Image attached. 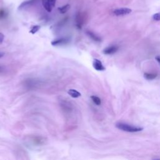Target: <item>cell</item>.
<instances>
[{
    "instance_id": "11",
    "label": "cell",
    "mask_w": 160,
    "mask_h": 160,
    "mask_svg": "<svg viewBox=\"0 0 160 160\" xmlns=\"http://www.w3.org/2000/svg\"><path fill=\"white\" fill-rule=\"evenodd\" d=\"M87 33V34L88 35V36L90 37V38H91V39H93V40L96 41V42H100V41H101L100 38H99V37H98L97 35H96L95 33H93V32L88 31Z\"/></svg>"
},
{
    "instance_id": "7",
    "label": "cell",
    "mask_w": 160,
    "mask_h": 160,
    "mask_svg": "<svg viewBox=\"0 0 160 160\" xmlns=\"http://www.w3.org/2000/svg\"><path fill=\"white\" fill-rule=\"evenodd\" d=\"M68 42V39L67 38H60L58 39H56L55 41H53V42H51V44L53 46H58V45H62V44H66Z\"/></svg>"
},
{
    "instance_id": "18",
    "label": "cell",
    "mask_w": 160,
    "mask_h": 160,
    "mask_svg": "<svg viewBox=\"0 0 160 160\" xmlns=\"http://www.w3.org/2000/svg\"><path fill=\"white\" fill-rule=\"evenodd\" d=\"M4 39H5V35L1 33H0V44H1L3 42Z\"/></svg>"
},
{
    "instance_id": "3",
    "label": "cell",
    "mask_w": 160,
    "mask_h": 160,
    "mask_svg": "<svg viewBox=\"0 0 160 160\" xmlns=\"http://www.w3.org/2000/svg\"><path fill=\"white\" fill-rule=\"evenodd\" d=\"M132 11L131 9L128 8H119V9H116L113 11V14L117 16H125L126 15L130 14L131 12Z\"/></svg>"
},
{
    "instance_id": "15",
    "label": "cell",
    "mask_w": 160,
    "mask_h": 160,
    "mask_svg": "<svg viewBox=\"0 0 160 160\" xmlns=\"http://www.w3.org/2000/svg\"><path fill=\"white\" fill-rule=\"evenodd\" d=\"M7 15L6 11L4 9H0V19L5 18Z\"/></svg>"
},
{
    "instance_id": "13",
    "label": "cell",
    "mask_w": 160,
    "mask_h": 160,
    "mask_svg": "<svg viewBox=\"0 0 160 160\" xmlns=\"http://www.w3.org/2000/svg\"><path fill=\"white\" fill-rule=\"evenodd\" d=\"M145 77L147 80H153L156 78L157 77V75H156V74H151V73H145Z\"/></svg>"
},
{
    "instance_id": "19",
    "label": "cell",
    "mask_w": 160,
    "mask_h": 160,
    "mask_svg": "<svg viewBox=\"0 0 160 160\" xmlns=\"http://www.w3.org/2000/svg\"><path fill=\"white\" fill-rule=\"evenodd\" d=\"M4 55H5V53L0 52V58H2V57L4 56Z\"/></svg>"
},
{
    "instance_id": "1",
    "label": "cell",
    "mask_w": 160,
    "mask_h": 160,
    "mask_svg": "<svg viewBox=\"0 0 160 160\" xmlns=\"http://www.w3.org/2000/svg\"><path fill=\"white\" fill-rule=\"evenodd\" d=\"M116 127L121 130L130 133L138 132V131L143 130V128H141V127L133 126L126 123H118L116 124Z\"/></svg>"
},
{
    "instance_id": "17",
    "label": "cell",
    "mask_w": 160,
    "mask_h": 160,
    "mask_svg": "<svg viewBox=\"0 0 160 160\" xmlns=\"http://www.w3.org/2000/svg\"><path fill=\"white\" fill-rule=\"evenodd\" d=\"M153 19L155 21H159L160 20V13H156L153 16Z\"/></svg>"
},
{
    "instance_id": "6",
    "label": "cell",
    "mask_w": 160,
    "mask_h": 160,
    "mask_svg": "<svg viewBox=\"0 0 160 160\" xmlns=\"http://www.w3.org/2000/svg\"><path fill=\"white\" fill-rule=\"evenodd\" d=\"M118 50V47L117 46H112L105 48L103 50V53L105 55H112L116 53Z\"/></svg>"
},
{
    "instance_id": "4",
    "label": "cell",
    "mask_w": 160,
    "mask_h": 160,
    "mask_svg": "<svg viewBox=\"0 0 160 160\" xmlns=\"http://www.w3.org/2000/svg\"><path fill=\"white\" fill-rule=\"evenodd\" d=\"M47 138L43 136H33L32 137V141L36 145H44L47 143Z\"/></svg>"
},
{
    "instance_id": "14",
    "label": "cell",
    "mask_w": 160,
    "mask_h": 160,
    "mask_svg": "<svg viewBox=\"0 0 160 160\" xmlns=\"http://www.w3.org/2000/svg\"><path fill=\"white\" fill-rule=\"evenodd\" d=\"M41 28V26H39V25H36V26H34L33 27L31 28V30L30 31V33L33 35L35 34L36 32H38Z\"/></svg>"
},
{
    "instance_id": "8",
    "label": "cell",
    "mask_w": 160,
    "mask_h": 160,
    "mask_svg": "<svg viewBox=\"0 0 160 160\" xmlns=\"http://www.w3.org/2000/svg\"><path fill=\"white\" fill-rule=\"evenodd\" d=\"M76 26L78 28L81 29L82 26L83 24V18L81 14L77 15L76 18Z\"/></svg>"
},
{
    "instance_id": "12",
    "label": "cell",
    "mask_w": 160,
    "mask_h": 160,
    "mask_svg": "<svg viewBox=\"0 0 160 160\" xmlns=\"http://www.w3.org/2000/svg\"><path fill=\"white\" fill-rule=\"evenodd\" d=\"M91 98L92 99L93 101L95 103L96 105H100L101 103V99L98 96H91Z\"/></svg>"
},
{
    "instance_id": "10",
    "label": "cell",
    "mask_w": 160,
    "mask_h": 160,
    "mask_svg": "<svg viewBox=\"0 0 160 160\" xmlns=\"http://www.w3.org/2000/svg\"><path fill=\"white\" fill-rule=\"evenodd\" d=\"M70 9V5H66L63 6H61V7H60L58 8V10L60 12V13L61 14H64L66 13V12Z\"/></svg>"
},
{
    "instance_id": "9",
    "label": "cell",
    "mask_w": 160,
    "mask_h": 160,
    "mask_svg": "<svg viewBox=\"0 0 160 160\" xmlns=\"http://www.w3.org/2000/svg\"><path fill=\"white\" fill-rule=\"evenodd\" d=\"M68 93L69 95H70V96H71L72 98H78L81 96V93L79 92L76 91V90L75 89H69L68 91Z\"/></svg>"
},
{
    "instance_id": "2",
    "label": "cell",
    "mask_w": 160,
    "mask_h": 160,
    "mask_svg": "<svg viewBox=\"0 0 160 160\" xmlns=\"http://www.w3.org/2000/svg\"><path fill=\"white\" fill-rule=\"evenodd\" d=\"M56 0H43V5L45 10L48 12H51L55 7Z\"/></svg>"
},
{
    "instance_id": "20",
    "label": "cell",
    "mask_w": 160,
    "mask_h": 160,
    "mask_svg": "<svg viewBox=\"0 0 160 160\" xmlns=\"http://www.w3.org/2000/svg\"><path fill=\"white\" fill-rule=\"evenodd\" d=\"M156 59H157V61H158V62H159V63L160 64V57L158 56V57H157V58H156Z\"/></svg>"
},
{
    "instance_id": "5",
    "label": "cell",
    "mask_w": 160,
    "mask_h": 160,
    "mask_svg": "<svg viewBox=\"0 0 160 160\" xmlns=\"http://www.w3.org/2000/svg\"><path fill=\"white\" fill-rule=\"evenodd\" d=\"M93 66L94 68H95L97 71H104L105 70V68L101 63V61L99 60L95 59L93 61Z\"/></svg>"
},
{
    "instance_id": "16",
    "label": "cell",
    "mask_w": 160,
    "mask_h": 160,
    "mask_svg": "<svg viewBox=\"0 0 160 160\" xmlns=\"http://www.w3.org/2000/svg\"><path fill=\"white\" fill-rule=\"evenodd\" d=\"M35 1V0H30V1H26V2H24V3H23L21 4V5H20L19 8H22V7L24 8V6H26L27 5H30V4H32Z\"/></svg>"
},
{
    "instance_id": "21",
    "label": "cell",
    "mask_w": 160,
    "mask_h": 160,
    "mask_svg": "<svg viewBox=\"0 0 160 160\" xmlns=\"http://www.w3.org/2000/svg\"><path fill=\"white\" fill-rule=\"evenodd\" d=\"M3 72V68L1 66H0V73H1Z\"/></svg>"
}]
</instances>
